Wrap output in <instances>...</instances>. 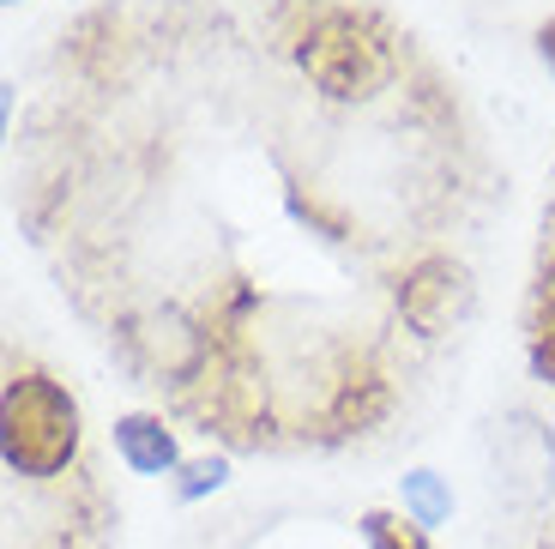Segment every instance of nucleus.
I'll list each match as a JSON object with an SVG mask.
<instances>
[{
  "label": "nucleus",
  "mask_w": 555,
  "mask_h": 549,
  "mask_svg": "<svg viewBox=\"0 0 555 549\" xmlns=\"http://www.w3.org/2000/svg\"><path fill=\"white\" fill-rule=\"evenodd\" d=\"M284 49L302 79L333 103H375L404 73L399 37L380 13L345 7V0H284L278 7Z\"/></svg>",
  "instance_id": "f257e3e1"
},
{
  "label": "nucleus",
  "mask_w": 555,
  "mask_h": 549,
  "mask_svg": "<svg viewBox=\"0 0 555 549\" xmlns=\"http://www.w3.org/2000/svg\"><path fill=\"white\" fill-rule=\"evenodd\" d=\"M0 454L7 471L30 483H55L79 459V398L49 369L18 362L0 393Z\"/></svg>",
  "instance_id": "f03ea898"
},
{
  "label": "nucleus",
  "mask_w": 555,
  "mask_h": 549,
  "mask_svg": "<svg viewBox=\"0 0 555 549\" xmlns=\"http://www.w3.org/2000/svg\"><path fill=\"white\" fill-rule=\"evenodd\" d=\"M392 411V381L369 350L357 344H333V362H326V381H320V405L314 423L333 441L345 435H369L380 417Z\"/></svg>",
  "instance_id": "7ed1b4c3"
},
{
  "label": "nucleus",
  "mask_w": 555,
  "mask_h": 549,
  "mask_svg": "<svg viewBox=\"0 0 555 549\" xmlns=\"http://www.w3.org/2000/svg\"><path fill=\"white\" fill-rule=\"evenodd\" d=\"M472 303H477L472 272L453 254H416L399 272V284H392V308H399V320L416 339H447L459 320L472 315Z\"/></svg>",
  "instance_id": "20e7f679"
},
{
  "label": "nucleus",
  "mask_w": 555,
  "mask_h": 549,
  "mask_svg": "<svg viewBox=\"0 0 555 549\" xmlns=\"http://www.w3.org/2000/svg\"><path fill=\"white\" fill-rule=\"evenodd\" d=\"M501 471H507V483H514L526 501H538V495L555 483L550 429H538L531 417H507V429H501Z\"/></svg>",
  "instance_id": "39448f33"
},
{
  "label": "nucleus",
  "mask_w": 555,
  "mask_h": 549,
  "mask_svg": "<svg viewBox=\"0 0 555 549\" xmlns=\"http://www.w3.org/2000/svg\"><path fill=\"white\" fill-rule=\"evenodd\" d=\"M115 454H121V465L139 471V477H164V471L181 465L176 429H169L164 417H152V411H133V417L115 423Z\"/></svg>",
  "instance_id": "423d86ee"
},
{
  "label": "nucleus",
  "mask_w": 555,
  "mask_h": 549,
  "mask_svg": "<svg viewBox=\"0 0 555 549\" xmlns=\"http://www.w3.org/2000/svg\"><path fill=\"white\" fill-rule=\"evenodd\" d=\"M526 350H531V369L543 381H555V212L543 224V260H538V284H531V308H526Z\"/></svg>",
  "instance_id": "0eeeda50"
},
{
  "label": "nucleus",
  "mask_w": 555,
  "mask_h": 549,
  "mask_svg": "<svg viewBox=\"0 0 555 549\" xmlns=\"http://www.w3.org/2000/svg\"><path fill=\"white\" fill-rule=\"evenodd\" d=\"M404 513H411L423 532H435V525L453 520V489H447L435 471H411V477H404Z\"/></svg>",
  "instance_id": "6e6552de"
},
{
  "label": "nucleus",
  "mask_w": 555,
  "mask_h": 549,
  "mask_svg": "<svg viewBox=\"0 0 555 549\" xmlns=\"http://www.w3.org/2000/svg\"><path fill=\"white\" fill-rule=\"evenodd\" d=\"M362 537H369V549H435L429 532H423L411 513H387V508L362 513Z\"/></svg>",
  "instance_id": "1a4fd4ad"
},
{
  "label": "nucleus",
  "mask_w": 555,
  "mask_h": 549,
  "mask_svg": "<svg viewBox=\"0 0 555 549\" xmlns=\"http://www.w3.org/2000/svg\"><path fill=\"white\" fill-rule=\"evenodd\" d=\"M223 477H230V465H223V459H188V465H181L176 495H181V501H199V495L223 489Z\"/></svg>",
  "instance_id": "9d476101"
},
{
  "label": "nucleus",
  "mask_w": 555,
  "mask_h": 549,
  "mask_svg": "<svg viewBox=\"0 0 555 549\" xmlns=\"http://www.w3.org/2000/svg\"><path fill=\"white\" fill-rule=\"evenodd\" d=\"M538 55L550 61V73H555V18H550V25H538Z\"/></svg>",
  "instance_id": "9b49d317"
}]
</instances>
